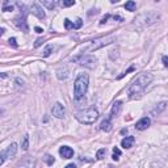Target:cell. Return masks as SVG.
<instances>
[{
  "mask_svg": "<svg viewBox=\"0 0 168 168\" xmlns=\"http://www.w3.org/2000/svg\"><path fill=\"white\" fill-rule=\"evenodd\" d=\"M110 17H112L110 15H105V16H104V17H102V19H101V21H100V25H104V24L106 23V21H108V20L110 19Z\"/></svg>",
  "mask_w": 168,
  "mask_h": 168,
  "instance_id": "cell-28",
  "label": "cell"
},
{
  "mask_svg": "<svg viewBox=\"0 0 168 168\" xmlns=\"http://www.w3.org/2000/svg\"><path fill=\"white\" fill-rule=\"evenodd\" d=\"M53 49H54V47H53L51 45H47V46H46V47H45L44 53H42V55H44V57H49V55L53 53Z\"/></svg>",
  "mask_w": 168,
  "mask_h": 168,
  "instance_id": "cell-22",
  "label": "cell"
},
{
  "mask_svg": "<svg viewBox=\"0 0 168 168\" xmlns=\"http://www.w3.org/2000/svg\"><path fill=\"white\" fill-rule=\"evenodd\" d=\"M72 60L74 62H78L80 66L87 67V69H91V70H93L96 67V64H97V59H96L93 55H89V54L79 55V57H76V58H74Z\"/></svg>",
  "mask_w": 168,
  "mask_h": 168,
  "instance_id": "cell-5",
  "label": "cell"
},
{
  "mask_svg": "<svg viewBox=\"0 0 168 168\" xmlns=\"http://www.w3.org/2000/svg\"><path fill=\"white\" fill-rule=\"evenodd\" d=\"M105 155H106V148H100L97 151V154H96V158H97L99 160H101V159L105 158Z\"/></svg>",
  "mask_w": 168,
  "mask_h": 168,
  "instance_id": "cell-20",
  "label": "cell"
},
{
  "mask_svg": "<svg viewBox=\"0 0 168 168\" xmlns=\"http://www.w3.org/2000/svg\"><path fill=\"white\" fill-rule=\"evenodd\" d=\"M120 155H121V150L118 147H113V160H118L120 159Z\"/></svg>",
  "mask_w": 168,
  "mask_h": 168,
  "instance_id": "cell-21",
  "label": "cell"
},
{
  "mask_svg": "<svg viewBox=\"0 0 168 168\" xmlns=\"http://www.w3.org/2000/svg\"><path fill=\"white\" fill-rule=\"evenodd\" d=\"M15 24L24 32V33H28V32H29V28H28V24H26V19H25V13L20 15L19 17H16V19H15Z\"/></svg>",
  "mask_w": 168,
  "mask_h": 168,
  "instance_id": "cell-7",
  "label": "cell"
},
{
  "mask_svg": "<svg viewBox=\"0 0 168 168\" xmlns=\"http://www.w3.org/2000/svg\"><path fill=\"white\" fill-rule=\"evenodd\" d=\"M45 162L49 164V166H51V164H54V156H51V155H46L45 156Z\"/></svg>",
  "mask_w": 168,
  "mask_h": 168,
  "instance_id": "cell-25",
  "label": "cell"
},
{
  "mask_svg": "<svg viewBox=\"0 0 168 168\" xmlns=\"http://www.w3.org/2000/svg\"><path fill=\"white\" fill-rule=\"evenodd\" d=\"M5 159H7V155H5V152H2V154H0V166H3V164H4Z\"/></svg>",
  "mask_w": 168,
  "mask_h": 168,
  "instance_id": "cell-27",
  "label": "cell"
},
{
  "mask_svg": "<svg viewBox=\"0 0 168 168\" xmlns=\"http://www.w3.org/2000/svg\"><path fill=\"white\" fill-rule=\"evenodd\" d=\"M3 113H4V110H3V109H0V116H2Z\"/></svg>",
  "mask_w": 168,
  "mask_h": 168,
  "instance_id": "cell-38",
  "label": "cell"
},
{
  "mask_svg": "<svg viewBox=\"0 0 168 168\" xmlns=\"http://www.w3.org/2000/svg\"><path fill=\"white\" fill-rule=\"evenodd\" d=\"M121 108H122V102H121V101H116V102H114L113 106H112V110H110L109 118L112 120V118H114V117H117V114L120 113Z\"/></svg>",
  "mask_w": 168,
  "mask_h": 168,
  "instance_id": "cell-11",
  "label": "cell"
},
{
  "mask_svg": "<svg viewBox=\"0 0 168 168\" xmlns=\"http://www.w3.org/2000/svg\"><path fill=\"white\" fill-rule=\"evenodd\" d=\"M8 42H9V45H12V46H13V47H17V42H16V38H15V37L9 38Z\"/></svg>",
  "mask_w": 168,
  "mask_h": 168,
  "instance_id": "cell-29",
  "label": "cell"
},
{
  "mask_svg": "<svg viewBox=\"0 0 168 168\" xmlns=\"http://www.w3.org/2000/svg\"><path fill=\"white\" fill-rule=\"evenodd\" d=\"M135 8H137V3L130 0V2H126L125 3V9L126 11H130V12H134Z\"/></svg>",
  "mask_w": 168,
  "mask_h": 168,
  "instance_id": "cell-16",
  "label": "cell"
},
{
  "mask_svg": "<svg viewBox=\"0 0 168 168\" xmlns=\"http://www.w3.org/2000/svg\"><path fill=\"white\" fill-rule=\"evenodd\" d=\"M42 5H45L46 8H49V9H54L57 3L53 2V0H44V2H42Z\"/></svg>",
  "mask_w": 168,
  "mask_h": 168,
  "instance_id": "cell-18",
  "label": "cell"
},
{
  "mask_svg": "<svg viewBox=\"0 0 168 168\" xmlns=\"http://www.w3.org/2000/svg\"><path fill=\"white\" fill-rule=\"evenodd\" d=\"M116 40L117 38L114 35H106V37H101V38H97V40H93V41H88L83 47L84 53H92L95 50H99L106 45H110L113 42H116Z\"/></svg>",
  "mask_w": 168,
  "mask_h": 168,
  "instance_id": "cell-3",
  "label": "cell"
},
{
  "mask_svg": "<svg viewBox=\"0 0 168 168\" xmlns=\"http://www.w3.org/2000/svg\"><path fill=\"white\" fill-rule=\"evenodd\" d=\"M100 129H101L102 131H110L112 130V120H110L109 117L105 118L101 124H100Z\"/></svg>",
  "mask_w": 168,
  "mask_h": 168,
  "instance_id": "cell-14",
  "label": "cell"
},
{
  "mask_svg": "<svg viewBox=\"0 0 168 168\" xmlns=\"http://www.w3.org/2000/svg\"><path fill=\"white\" fill-rule=\"evenodd\" d=\"M166 108H167V101H163V102H160V104L152 110V113H158L159 114V113H162Z\"/></svg>",
  "mask_w": 168,
  "mask_h": 168,
  "instance_id": "cell-17",
  "label": "cell"
},
{
  "mask_svg": "<svg viewBox=\"0 0 168 168\" xmlns=\"http://www.w3.org/2000/svg\"><path fill=\"white\" fill-rule=\"evenodd\" d=\"M59 154L63 159H71L74 156V150L69 147V146H62L59 148Z\"/></svg>",
  "mask_w": 168,
  "mask_h": 168,
  "instance_id": "cell-9",
  "label": "cell"
},
{
  "mask_svg": "<svg viewBox=\"0 0 168 168\" xmlns=\"http://www.w3.org/2000/svg\"><path fill=\"white\" fill-rule=\"evenodd\" d=\"M88 84H89V76L87 74L78 75L74 84V97L76 101H80V100H83L85 97L88 91Z\"/></svg>",
  "mask_w": 168,
  "mask_h": 168,
  "instance_id": "cell-2",
  "label": "cell"
},
{
  "mask_svg": "<svg viewBox=\"0 0 168 168\" xmlns=\"http://www.w3.org/2000/svg\"><path fill=\"white\" fill-rule=\"evenodd\" d=\"M3 34H4V29H3V28H0V37H2Z\"/></svg>",
  "mask_w": 168,
  "mask_h": 168,
  "instance_id": "cell-36",
  "label": "cell"
},
{
  "mask_svg": "<svg viewBox=\"0 0 168 168\" xmlns=\"http://www.w3.org/2000/svg\"><path fill=\"white\" fill-rule=\"evenodd\" d=\"M28 147H29V135L25 134L23 142H21V148H23V150H28Z\"/></svg>",
  "mask_w": 168,
  "mask_h": 168,
  "instance_id": "cell-19",
  "label": "cell"
},
{
  "mask_svg": "<svg viewBox=\"0 0 168 168\" xmlns=\"http://www.w3.org/2000/svg\"><path fill=\"white\" fill-rule=\"evenodd\" d=\"M64 28H66L67 30H70V29H74V24L71 23V21L69 19H66L64 20Z\"/></svg>",
  "mask_w": 168,
  "mask_h": 168,
  "instance_id": "cell-24",
  "label": "cell"
},
{
  "mask_svg": "<svg viewBox=\"0 0 168 168\" xmlns=\"http://www.w3.org/2000/svg\"><path fill=\"white\" fill-rule=\"evenodd\" d=\"M81 25H83V20H81V19H76V23L74 24V29H79Z\"/></svg>",
  "mask_w": 168,
  "mask_h": 168,
  "instance_id": "cell-26",
  "label": "cell"
},
{
  "mask_svg": "<svg viewBox=\"0 0 168 168\" xmlns=\"http://www.w3.org/2000/svg\"><path fill=\"white\" fill-rule=\"evenodd\" d=\"M0 78H7V75H4V74H0Z\"/></svg>",
  "mask_w": 168,
  "mask_h": 168,
  "instance_id": "cell-37",
  "label": "cell"
},
{
  "mask_svg": "<svg viewBox=\"0 0 168 168\" xmlns=\"http://www.w3.org/2000/svg\"><path fill=\"white\" fill-rule=\"evenodd\" d=\"M57 76H58L59 80L67 79V76H69V71H67V69H59L58 71H57Z\"/></svg>",
  "mask_w": 168,
  "mask_h": 168,
  "instance_id": "cell-15",
  "label": "cell"
},
{
  "mask_svg": "<svg viewBox=\"0 0 168 168\" xmlns=\"http://www.w3.org/2000/svg\"><path fill=\"white\" fill-rule=\"evenodd\" d=\"M112 19H113L114 21H120V23H121V21H124V19H122L121 16H112Z\"/></svg>",
  "mask_w": 168,
  "mask_h": 168,
  "instance_id": "cell-33",
  "label": "cell"
},
{
  "mask_svg": "<svg viewBox=\"0 0 168 168\" xmlns=\"http://www.w3.org/2000/svg\"><path fill=\"white\" fill-rule=\"evenodd\" d=\"M163 64H164V67H168V58H167V55L163 57Z\"/></svg>",
  "mask_w": 168,
  "mask_h": 168,
  "instance_id": "cell-34",
  "label": "cell"
},
{
  "mask_svg": "<svg viewBox=\"0 0 168 168\" xmlns=\"http://www.w3.org/2000/svg\"><path fill=\"white\" fill-rule=\"evenodd\" d=\"M97 118H99V110L96 109L95 106H91V108H87L84 110H79V112L76 113V120L79 121L80 124L91 125Z\"/></svg>",
  "mask_w": 168,
  "mask_h": 168,
  "instance_id": "cell-4",
  "label": "cell"
},
{
  "mask_svg": "<svg viewBox=\"0 0 168 168\" xmlns=\"http://www.w3.org/2000/svg\"><path fill=\"white\" fill-rule=\"evenodd\" d=\"M3 11H4V12H11V11H13V7L12 5H4L3 7Z\"/></svg>",
  "mask_w": 168,
  "mask_h": 168,
  "instance_id": "cell-30",
  "label": "cell"
},
{
  "mask_svg": "<svg viewBox=\"0 0 168 168\" xmlns=\"http://www.w3.org/2000/svg\"><path fill=\"white\" fill-rule=\"evenodd\" d=\"M74 4H75V0H63V2H60L62 7H71Z\"/></svg>",
  "mask_w": 168,
  "mask_h": 168,
  "instance_id": "cell-23",
  "label": "cell"
},
{
  "mask_svg": "<svg viewBox=\"0 0 168 168\" xmlns=\"http://www.w3.org/2000/svg\"><path fill=\"white\" fill-rule=\"evenodd\" d=\"M64 168H76V166H75L74 163H71V164H67V166L64 167Z\"/></svg>",
  "mask_w": 168,
  "mask_h": 168,
  "instance_id": "cell-35",
  "label": "cell"
},
{
  "mask_svg": "<svg viewBox=\"0 0 168 168\" xmlns=\"http://www.w3.org/2000/svg\"><path fill=\"white\" fill-rule=\"evenodd\" d=\"M150 124H151V121H150L148 117H143V118H141L137 124H135V127H137L138 130H146V129L150 126Z\"/></svg>",
  "mask_w": 168,
  "mask_h": 168,
  "instance_id": "cell-10",
  "label": "cell"
},
{
  "mask_svg": "<svg viewBox=\"0 0 168 168\" xmlns=\"http://www.w3.org/2000/svg\"><path fill=\"white\" fill-rule=\"evenodd\" d=\"M51 113L54 117H57V118H63V117L66 116V109H64V106L60 104V102H55V105L53 106V109H51Z\"/></svg>",
  "mask_w": 168,
  "mask_h": 168,
  "instance_id": "cell-6",
  "label": "cell"
},
{
  "mask_svg": "<svg viewBox=\"0 0 168 168\" xmlns=\"http://www.w3.org/2000/svg\"><path fill=\"white\" fill-rule=\"evenodd\" d=\"M152 79H154V76L150 72H142L141 75H138L127 89L129 99L141 97V95L145 92V89L147 88V85L152 81Z\"/></svg>",
  "mask_w": 168,
  "mask_h": 168,
  "instance_id": "cell-1",
  "label": "cell"
},
{
  "mask_svg": "<svg viewBox=\"0 0 168 168\" xmlns=\"http://www.w3.org/2000/svg\"><path fill=\"white\" fill-rule=\"evenodd\" d=\"M34 32H35V33H38V34H41L42 32H44V29H42V28H40V26H35L34 28Z\"/></svg>",
  "mask_w": 168,
  "mask_h": 168,
  "instance_id": "cell-32",
  "label": "cell"
},
{
  "mask_svg": "<svg viewBox=\"0 0 168 168\" xmlns=\"http://www.w3.org/2000/svg\"><path fill=\"white\" fill-rule=\"evenodd\" d=\"M30 12L33 13L34 16H37L38 19H41V20L46 17V13L44 12L42 7H41L40 4H37V3H33V4H32V7H30Z\"/></svg>",
  "mask_w": 168,
  "mask_h": 168,
  "instance_id": "cell-8",
  "label": "cell"
},
{
  "mask_svg": "<svg viewBox=\"0 0 168 168\" xmlns=\"http://www.w3.org/2000/svg\"><path fill=\"white\" fill-rule=\"evenodd\" d=\"M134 142H135L134 137H126L121 141V146H122L124 148H130V147H133Z\"/></svg>",
  "mask_w": 168,
  "mask_h": 168,
  "instance_id": "cell-12",
  "label": "cell"
},
{
  "mask_svg": "<svg viewBox=\"0 0 168 168\" xmlns=\"http://www.w3.org/2000/svg\"><path fill=\"white\" fill-rule=\"evenodd\" d=\"M5 155H7V158H13V156L16 155V152H17V145L16 143H12L11 146H8V148L5 150Z\"/></svg>",
  "mask_w": 168,
  "mask_h": 168,
  "instance_id": "cell-13",
  "label": "cell"
},
{
  "mask_svg": "<svg viewBox=\"0 0 168 168\" xmlns=\"http://www.w3.org/2000/svg\"><path fill=\"white\" fill-rule=\"evenodd\" d=\"M42 42H44V38H38V40L35 41V44H34V47H38V46H41Z\"/></svg>",
  "mask_w": 168,
  "mask_h": 168,
  "instance_id": "cell-31",
  "label": "cell"
}]
</instances>
